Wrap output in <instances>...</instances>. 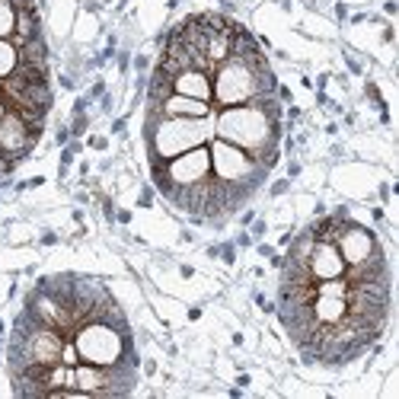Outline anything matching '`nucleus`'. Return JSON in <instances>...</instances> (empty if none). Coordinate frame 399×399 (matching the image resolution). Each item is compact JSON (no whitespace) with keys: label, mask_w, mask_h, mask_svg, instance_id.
<instances>
[{"label":"nucleus","mask_w":399,"mask_h":399,"mask_svg":"<svg viewBox=\"0 0 399 399\" xmlns=\"http://www.w3.org/2000/svg\"><path fill=\"white\" fill-rule=\"evenodd\" d=\"M214 137L243 147V150L265 169H272L281 157V150H278L281 118H272L265 109H259L256 102L227 106V109L214 112Z\"/></svg>","instance_id":"f257e3e1"},{"label":"nucleus","mask_w":399,"mask_h":399,"mask_svg":"<svg viewBox=\"0 0 399 399\" xmlns=\"http://www.w3.org/2000/svg\"><path fill=\"white\" fill-rule=\"evenodd\" d=\"M275 90H278V80H275L268 61L265 64H246V61L230 55L224 64L211 71V102L221 109L253 102L256 96H268Z\"/></svg>","instance_id":"f03ea898"},{"label":"nucleus","mask_w":399,"mask_h":399,"mask_svg":"<svg viewBox=\"0 0 399 399\" xmlns=\"http://www.w3.org/2000/svg\"><path fill=\"white\" fill-rule=\"evenodd\" d=\"M147 150H150V163H166L179 153L202 147L214 137V115L208 118H169V115H147L144 125Z\"/></svg>","instance_id":"7ed1b4c3"},{"label":"nucleus","mask_w":399,"mask_h":399,"mask_svg":"<svg viewBox=\"0 0 399 399\" xmlns=\"http://www.w3.org/2000/svg\"><path fill=\"white\" fill-rule=\"evenodd\" d=\"M153 172V185L160 188V195L172 192V188H192L202 185V182L211 176V153H208V144L192 147V150L179 153L166 163H150Z\"/></svg>","instance_id":"20e7f679"},{"label":"nucleus","mask_w":399,"mask_h":399,"mask_svg":"<svg viewBox=\"0 0 399 399\" xmlns=\"http://www.w3.org/2000/svg\"><path fill=\"white\" fill-rule=\"evenodd\" d=\"M208 153H211V176L227 182V185H237V182H246V185L259 188L268 176L265 166L249 157L243 147L230 144V141H221V137H211L208 141Z\"/></svg>","instance_id":"39448f33"},{"label":"nucleus","mask_w":399,"mask_h":399,"mask_svg":"<svg viewBox=\"0 0 399 399\" xmlns=\"http://www.w3.org/2000/svg\"><path fill=\"white\" fill-rule=\"evenodd\" d=\"M36 144H39V134H32V128L26 125V118L16 109H10L4 115V121H0V150H4V157L23 163L32 153Z\"/></svg>","instance_id":"423d86ee"},{"label":"nucleus","mask_w":399,"mask_h":399,"mask_svg":"<svg viewBox=\"0 0 399 399\" xmlns=\"http://www.w3.org/2000/svg\"><path fill=\"white\" fill-rule=\"evenodd\" d=\"M335 246H339L345 265H358V262H364V259H370L374 253H380V243H377V237H374V230L361 227V224H354V221H348V224L339 230Z\"/></svg>","instance_id":"0eeeda50"},{"label":"nucleus","mask_w":399,"mask_h":399,"mask_svg":"<svg viewBox=\"0 0 399 399\" xmlns=\"http://www.w3.org/2000/svg\"><path fill=\"white\" fill-rule=\"evenodd\" d=\"M345 259L339 253V246L335 243H329V240H316L313 243V249H310V256H307V272H310V278L313 281H329V278H342L345 275Z\"/></svg>","instance_id":"6e6552de"},{"label":"nucleus","mask_w":399,"mask_h":399,"mask_svg":"<svg viewBox=\"0 0 399 399\" xmlns=\"http://www.w3.org/2000/svg\"><path fill=\"white\" fill-rule=\"evenodd\" d=\"M147 115H153V118H160V115H169V118H208V115H214V102L169 93L157 109H147Z\"/></svg>","instance_id":"1a4fd4ad"},{"label":"nucleus","mask_w":399,"mask_h":399,"mask_svg":"<svg viewBox=\"0 0 399 399\" xmlns=\"http://www.w3.org/2000/svg\"><path fill=\"white\" fill-rule=\"evenodd\" d=\"M172 93L211 102V74L202 71V67H188V71H179L176 77H172Z\"/></svg>","instance_id":"9d476101"},{"label":"nucleus","mask_w":399,"mask_h":399,"mask_svg":"<svg viewBox=\"0 0 399 399\" xmlns=\"http://www.w3.org/2000/svg\"><path fill=\"white\" fill-rule=\"evenodd\" d=\"M345 313H348V300H345V297L313 294V300H310V316H313L319 326H335V323H342Z\"/></svg>","instance_id":"9b49d317"},{"label":"nucleus","mask_w":399,"mask_h":399,"mask_svg":"<svg viewBox=\"0 0 399 399\" xmlns=\"http://www.w3.org/2000/svg\"><path fill=\"white\" fill-rule=\"evenodd\" d=\"M42 36V16H39V7H32V10H20L16 13V26H13V36L10 42L16 48L23 45V42Z\"/></svg>","instance_id":"f8f14e48"},{"label":"nucleus","mask_w":399,"mask_h":399,"mask_svg":"<svg viewBox=\"0 0 399 399\" xmlns=\"http://www.w3.org/2000/svg\"><path fill=\"white\" fill-rule=\"evenodd\" d=\"M16 51H20V64H48V42H45V36H36V39L23 42Z\"/></svg>","instance_id":"ddd939ff"},{"label":"nucleus","mask_w":399,"mask_h":399,"mask_svg":"<svg viewBox=\"0 0 399 399\" xmlns=\"http://www.w3.org/2000/svg\"><path fill=\"white\" fill-rule=\"evenodd\" d=\"M16 64H20V51L10 39H0V80L4 77H10L16 71Z\"/></svg>","instance_id":"4468645a"},{"label":"nucleus","mask_w":399,"mask_h":399,"mask_svg":"<svg viewBox=\"0 0 399 399\" xmlns=\"http://www.w3.org/2000/svg\"><path fill=\"white\" fill-rule=\"evenodd\" d=\"M16 26V10L10 7V0H0V39H10Z\"/></svg>","instance_id":"2eb2a0df"},{"label":"nucleus","mask_w":399,"mask_h":399,"mask_svg":"<svg viewBox=\"0 0 399 399\" xmlns=\"http://www.w3.org/2000/svg\"><path fill=\"white\" fill-rule=\"evenodd\" d=\"M61 364H71V367L80 364V351H77L74 342H64V348H61Z\"/></svg>","instance_id":"dca6fc26"},{"label":"nucleus","mask_w":399,"mask_h":399,"mask_svg":"<svg viewBox=\"0 0 399 399\" xmlns=\"http://www.w3.org/2000/svg\"><path fill=\"white\" fill-rule=\"evenodd\" d=\"M86 125H90L86 112H77V115H74V125H71V137H80V134L86 131Z\"/></svg>","instance_id":"f3484780"},{"label":"nucleus","mask_w":399,"mask_h":399,"mask_svg":"<svg viewBox=\"0 0 399 399\" xmlns=\"http://www.w3.org/2000/svg\"><path fill=\"white\" fill-rule=\"evenodd\" d=\"M218 256H221V259H224V262H227V265H233V262H237V249H233V243H224Z\"/></svg>","instance_id":"a211bd4d"},{"label":"nucleus","mask_w":399,"mask_h":399,"mask_svg":"<svg viewBox=\"0 0 399 399\" xmlns=\"http://www.w3.org/2000/svg\"><path fill=\"white\" fill-rule=\"evenodd\" d=\"M137 205H141V208H150V205H153V188H144V192L137 195Z\"/></svg>","instance_id":"6ab92c4d"},{"label":"nucleus","mask_w":399,"mask_h":399,"mask_svg":"<svg viewBox=\"0 0 399 399\" xmlns=\"http://www.w3.org/2000/svg\"><path fill=\"white\" fill-rule=\"evenodd\" d=\"M288 188H291V179H278V182L272 185V195H284Z\"/></svg>","instance_id":"aec40b11"},{"label":"nucleus","mask_w":399,"mask_h":399,"mask_svg":"<svg viewBox=\"0 0 399 399\" xmlns=\"http://www.w3.org/2000/svg\"><path fill=\"white\" fill-rule=\"evenodd\" d=\"M147 67H150V58H147V55H137V58H134V71H137V74H144Z\"/></svg>","instance_id":"412c9836"},{"label":"nucleus","mask_w":399,"mask_h":399,"mask_svg":"<svg viewBox=\"0 0 399 399\" xmlns=\"http://www.w3.org/2000/svg\"><path fill=\"white\" fill-rule=\"evenodd\" d=\"M55 141H58L61 147H64V144H71V128H67V125H64V128H58V137H55Z\"/></svg>","instance_id":"4be33fe9"},{"label":"nucleus","mask_w":399,"mask_h":399,"mask_svg":"<svg viewBox=\"0 0 399 399\" xmlns=\"http://www.w3.org/2000/svg\"><path fill=\"white\" fill-rule=\"evenodd\" d=\"M345 64H348V71H351V74H361V71H364L361 61H358V58H351V55H345Z\"/></svg>","instance_id":"5701e85b"},{"label":"nucleus","mask_w":399,"mask_h":399,"mask_svg":"<svg viewBox=\"0 0 399 399\" xmlns=\"http://www.w3.org/2000/svg\"><path fill=\"white\" fill-rule=\"evenodd\" d=\"M90 147H93V150H106V147H109V137H90Z\"/></svg>","instance_id":"b1692460"},{"label":"nucleus","mask_w":399,"mask_h":399,"mask_svg":"<svg viewBox=\"0 0 399 399\" xmlns=\"http://www.w3.org/2000/svg\"><path fill=\"white\" fill-rule=\"evenodd\" d=\"M102 211H106V218H109V221H115V205H112L109 198H106V202H102Z\"/></svg>","instance_id":"393cba45"},{"label":"nucleus","mask_w":399,"mask_h":399,"mask_svg":"<svg viewBox=\"0 0 399 399\" xmlns=\"http://www.w3.org/2000/svg\"><path fill=\"white\" fill-rule=\"evenodd\" d=\"M262 233H265V221H256V224H253V233H249V237H262Z\"/></svg>","instance_id":"a878e982"},{"label":"nucleus","mask_w":399,"mask_h":399,"mask_svg":"<svg viewBox=\"0 0 399 399\" xmlns=\"http://www.w3.org/2000/svg\"><path fill=\"white\" fill-rule=\"evenodd\" d=\"M7 112H10V102H7V96L0 93V121H4V115H7Z\"/></svg>","instance_id":"bb28decb"},{"label":"nucleus","mask_w":399,"mask_h":399,"mask_svg":"<svg viewBox=\"0 0 399 399\" xmlns=\"http://www.w3.org/2000/svg\"><path fill=\"white\" fill-rule=\"evenodd\" d=\"M121 131H125V118H115L112 121V134H121Z\"/></svg>","instance_id":"cd10ccee"},{"label":"nucleus","mask_w":399,"mask_h":399,"mask_svg":"<svg viewBox=\"0 0 399 399\" xmlns=\"http://www.w3.org/2000/svg\"><path fill=\"white\" fill-rule=\"evenodd\" d=\"M335 16H339V20H348V7H345V4H335Z\"/></svg>","instance_id":"c85d7f7f"},{"label":"nucleus","mask_w":399,"mask_h":399,"mask_svg":"<svg viewBox=\"0 0 399 399\" xmlns=\"http://www.w3.org/2000/svg\"><path fill=\"white\" fill-rule=\"evenodd\" d=\"M128 61H131V58H128V51H118V67H121V71H128Z\"/></svg>","instance_id":"c756f323"},{"label":"nucleus","mask_w":399,"mask_h":399,"mask_svg":"<svg viewBox=\"0 0 399 399\" xmlns=\"http://www.w3.org/2000/svg\"><path fill=\"white\" fill-rule=\"evenodd\" d=\"M237 246H253V237H249V233H240V237H237Z\"/></svg>","instance_id":"7c9ffc66"},{"label":"nucleus","mask_w":399,"mask_h":399,"mask_svg":"<svg viewBox=\"0 0 399 399\" xmlns=\"http://www.w3.org/2000/svg\"><path fill=\"white\" fill-rule=\"evenodd\" d=\"M42 243H45V246H55V243H58V237H55V233H42Z\"/></svg>","instance_id":"2f4dec72"},{"label":"nucleus","mask_w":399,"mask_h":399,"mask_svg":"<svg viewBox=\"0 0 399 399\" xmlns=\"http://www.w3.org/2000/svg\"><path fill=\"white\" fill-rule=\"evenodd\" d=\"M294 176H300V163H297V160L288 166V179H294Z\"/></svg>","instance_id":"473e14b6"},{"label":"nucleus","mask_w":399,"mask_h":399,"mask_svg":"<svg viewBox=\"0 0 399 399\" xmlns=\"http://www.w3.org/2000/svg\"><path fill=\"white\" fill-rule=\"evenodd\" d=\"M272 253H275V249H272V246H268V243H259V256H265V259H268V256H272Z\"/></svg>","instance_id":"72a5a7b5"},{"label":"nucleus","mask_w":399,"mask_h":399,"mask_svg":"<svg viewBox=\"0 0 399 399\" xmlns=\"http://www.w3.org/2000/svg\"><path fill=\"white\" fill-rule=\"evenodd\" d=\"M115 218H118V224H128L131 221V211H115Z\"/></svg>","instance_id":"f704fd0d"},{"label":"nucleus","mask_w":399,"mask_h":399,"mask_svg":"<svg viewBox=\"0 0 399 399\" xmlns=\"http://www.w3.org/2000/svg\"><path fill=\"white\" fill-rule=\"evenodd\" d=\"M253 218H256V214H253V211H246V214L240 218V224H243V227H249V224H253Z\"/></svg>","instance_id":"c9c22d12"},{"label":"nucleus","mask_w":399,"mask_h":399,"mask_svg":"<svg viewBox=\"0 0 399 399\" xmlns=\"http://www.w3.org/2000/svg\"><path fill=\"white\" fill-rule=\"evenodd\" d=\"M0 339H4V319H0Z\"/></svg>","instance_id":"e433bc0d"},{"label":"nucleus","mask_w":399,"mask_h":399,"mask_svg":"<svg viewBox=\"0 0 399 399\" xmlns=\"http://www.w3.org/2000/svg\"><path fill=\"white\" fill-rule=\"evenodd\" d=\"M176 4H179V0H169V7H176Z\"/></svg>","instance_id":"4c0bfd02"}]
</instances>
